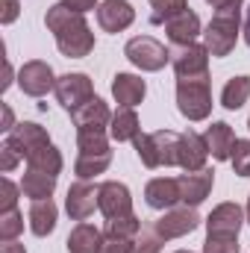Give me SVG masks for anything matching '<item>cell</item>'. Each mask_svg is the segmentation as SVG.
Listing matches in <instances>:
<instances>
[{"label":"cell","mask_w":250,"mask_h":253,"mask_svg":"<svg viewBox=\"0 0 250 253\" xmlns=\"http://www.w3.org/2000/svg\"><path fill=\"white\" fill-rule=\"evenodd\" d=\"M239 239H227V236H206L203 253H239Z\"/></svg>","instance_id":"obj_35"},{"label":"cell","mask_w":250,"mask_h":253,"mask_svg":"<svg viewBox=\"0 0 250 253\" xmlns=\"http://www.w3.org/2000/svg\"><path fill=\"white\" fill-rule=\"evenodd\" d=\"M177 253H191V251H177Z\"/></svg>","instance_id":"obj_46"},{"label":"cell","mask_w":250,"mask_h":253,"mask_svg":"<svg viewBox=\"0 0 250 253\" xmlns=\"http://www.w3.org/2000/svg\"><path fill=\"white\" fill-rule=\"evenodd\" d=\"M18 203V186L12 180H0V212H12Z\"/></svg>","instance_id":"obj_36"},{"label":"cell","mask_w":250,"mask_h":253,"mask_svg":"<svg viewBox=\"0 0 250 253\" xmlns=\"http://www.w3.org/2000/svg\"><path fill=\"white\" fill-rule=\"evenodd\" d=\"M0 253H27V248L18 245V242H3L0 245Z\"/></svg>","instance_id":"obj_42"},{"label":"cell","mask_w":250,"mask_h":253,"mask_svg":"<svg viewBox=\"0 0 250 253\" xmlns=\"http://www.w3.org/2000/svg\"><path fill=\"white\" fill-rule=\"evenodd\" d=\"M197 224H200V215L194 212V206H180V209H165V215L153 227L168 242V239H183L188 233H194Z\"/></svg>","instance_id":"obj_9"},{"label":"cell","mask_w":250,"mask_h":253,"mask_svg":"<svg viewBox=\"0 0 250 253\" xmlns=\"http://www.w3.org/2000/svg\"><path fill=\"white\" fill-rule=\"evenodd\" d=\"M124 56L135 68H141V71H162L165 65L171 62V53L165 50V44L156 42V39H150V36L129 39L124 47Z\"/></svg>","instance_id":"obj_5"},{"label":"cell","mask_w":250,"mask_h":253,"mask_svg":"<svg viewBox=\"0 0 250 253\" xmlns=\"http://www.w3.org/2000/svg\"><path fill=\"white\" fill-rule=\"evenodd\" d=\"M165 33H168V42H174V44H180V47H186V44H194V39L200 36V18H197V12H180V15H174L168 24H165Z\"/></svg>","instance_id":"obj_19"},{"label":"cell","mask_w":250,"mask_h":253,"mask_svg":"<svg viewBox=\"0 0 250 253\" xmlns=\"http://www.w3.org/2000/svg\"><path fill=\"white\" fill-rule=\"evenodd\" d=\"M177 109L188 121H203L212 112L209 77L203 80H177Z\"/></svg>","instance_id":"obj_4"},{"label":"cell","mask_w":250,"mask_h":253,"mask_svg":"<svg viewBox=\"0 0 250 253\" xmlns=\"http://www.w3.org/2000/svg\"><path fill=\"white\" fill-rule=\"evenodd\" d=\"M77 147H80V153H85V156L109 153V141H106V132H103V129H80V132H77Z\"/></svg>","instance_id":"obj_30"},{"label":"cell","mask_w":250,"mask_h":253,"mask_svg":"<svg viewBox=\"0 0 250 253\" xmlns=\"http://www.w3.org/2000/svg\"><path fill=\"white\" fill-rule=\"evenodd\" d=\"M248 97H250V77H233L221 91V106L236 112L248 103Z\"/></svg>","instance_id":"obj_26"},{"label":"cell","mask_w":250,"mask_h":253,"mask_svg":"<svg viewBox=\"0 0 250 253\" xmlns=\"http://www.w3.org/2000/svg\"><path fill=\"white\" fill-rule=\"evenodd\" d=\"M97 209L106 215V221L112 218H124V215H132V197H129V189L124 183H103L100 186V194H97Z\"/></svg>","instance_id":"obj_10"},{"label":"cell","mask_w":250,"mask_h":253,"mask_svg":"<svg viewBox=\"0 0 250 253\" xmlns=\"http://www.w3.org/2000/svg\"><path fill=\"white\" fill-rule=\"evenodd\" d=\"M242 3L245 0H230L221 9H215L203 39H206V50L212 56H230L236 42H239V21H242Z\"/></svg>","instance_id":"obj_2"},{"label":"cell","mask_w":250,"mask_h":253,"mask_svg":"<svg viewBox=\"0 0 250 253\" xmlns=\"http://www.w3.org/2000/svg\"><path fill=\"white\" fill-rule=\"evenodd\" d=\"M27 165H30V168H36V171L59 174V171H62V153H59L53 144H44V147H39V150L27 159Z\"/></svg>","instance_id":"obj_28"},{"label":"cell","mask_w":250,"mask_h":253,"mask_svg":"<svg viewBox=\"0 0 250 253\" xmlns=\"http://www.w3.org/2000/svg\"><path fill=\"white\" fill-rule=\"evenodd\" d=\"M112 94H115V100L121 106H138L144 100V94H147V85L135 74H118L112 80Z\"/></svg>","instance_id":"obj_21"},{"label":"cell","mask_w":250,"mask_h":253,"mask_svg":"<svg viewBox=\"0 0 250 253\" xmlns=\"http://www.w3.org/2000/svg\"><path fill=\"white\" fill-rule=\"evenodd\" d=\"M162 245H165V239L159 236V230H156V227H141V230H138V236L129 242L126 253H159V251H162Z\"/></svg>","instance_id":"obj_29"},{"label":"cell","mask_w":250,"mask_h":253,"mask_svg":"<svg viewBox=\"0 0 250 253\" xmlns=\"http://www.w3.org/2000/svg\"><path fill=\"white\" fill-rule=\"evenodd\" d=\"M97 194H100V186H91L88 180H80L68 189V197H65V209L74 221H85L94 206H97Z\"/></svg>","instance_id":"obj_13"},{"label":"cell","mask_w":250,"mask_h":253,"mask_svg":"<svg viewBox=\"0 0 250 253\" xmlns=\"http://www.w3.org/2000/svg\"><path fill=\"white\" fill-rule=\"evenodd\" d=\"M144 200L150 209H174L180 203V180L177 177H156L147 183Z\"/></svg>","instance_id":"obj_17"},{"label":"cell","mask_w":250,"mask_h":253,"mask_svg":"<svg viewBox=\"0 0 250 253\" xmlns=\"http://www.w3.org/2000/svg\"><path fill=\"white\" fill-rule=\"evenodd\" d=\"M248 126H250V121H248Z\"/></svg>","instance_id":"obj_47"},{"label":"cell","mask_w":250,"mask_h":253,"mask_svg":"<svg viewBox=\"0 0 250 253\" xmlns=\"http://www.w3.org/2000/svg\"><path fill=\"white\" fill-rule=\"evenodd\" d=\"M230 162H233V171L239 177H250V138H236Z\"/></svg>","instance_id":"obj_34"},{"label":"cell","mask_w":250,"mask_h":253,"mask_svg":"<svg viewBox=\"0 0 250 253\" xmlns=\"http://www.w3.org/2000/svg\"><path fill=\"white\" fill-rule=\"evenodd\" d=\"M56 189V174H47V171H36V168H27L24 180H21V191L33 200H47Z\"/></svg>","instance_id":"obj_23"},{"label":"cell","mask_w":250,"mask_h":253,"mask_svg":"<svg viewBox=\"0 0 250 253\" xmlns=\"http://www.w3.org/2000/svg\"><path fill=\"white\" fill-rule=\"evenodd\" d=\"M18 159H21V153H18L12 144H3V147H0V171H3V174H9V171L18 165Z\"/></svg>","instance_id":"obj_37"},{"label":"cell","mask_w":250,"mask_h":253,"mask_svg":"<svg viewBox=\"0 0 250 253\" xmlns=\"http://www.w3.org/2000/svg\"><path fill=\"white\" fill-rule=\"evenodd\" d=\"M180 135L174 129H156V132H138L132 138L138 159L147 168H168L177 165V153H180Z\"/></svg>","instance_id":"obj_3"},{"label":"cell","mask_w":250,"mask_h":253,"mask_svg":"<svg viewBox=\"0 0 250 253\" xmlns=\"http://www.w3.org/2000/svg\"><path fill=\"white\" fill-rule=\"evenodd\" d=\"M132 21H135V12L126 0H103L97 6V24L106 33H124Z\"/></svg>","instance_id":"obj_16"},{"label":"cell","mask_w":250,"mask_h":253,"mask_svg":"<svg viewBox=\"0 0 250 253\" xmlns=\"http://www.w3.org/2000/svg\"><path fill=\"white\" fill-rule=\"evenodd\" d=\"M245 42L250 44V6H248V18H245Z\"/></svg>","instance_id":"obj_43"},{"label":"cell","mask_w":250,"mask_h":253,"mask_svg":"<svg viewBox=\"0 0 250 253\" xmlns=\"http://www.w3.org/2000/svg\"><path fill=\"white\" fill-rule=\"evenodd\" d=\"M109 165H112V150H109V153H94V156L80 153V159H77L74 171H77V177H80V180H91V177L103 174Z\"/></svg>","instance_id":"obj_27"},{"label":"cell","mask_w":250,"mask_h":253,"mask_svg":"<svg viewBox=\"0 0 250 253\" xmlns=\"http://www.w3.org/2000/svg\"><path fill=\"white\" fill-rule=\"evenodd\" d=\"M206 159H209V144H206V138L203 135H197V132H183L180 135V153H177V165L183 168V171H203L206 168Z\"/></svg>","instance_id":"obj_14"},{"label":"cell","mask_w":250,"mask_h":253,"mask_svg":"<svg viewBox=\"0 0 250 253\" xmlns=\"http://www.w3.org/2000/svg\"><path fill=\"white\" fill-rule=\"evenodd\" d=\"M68 9H74V12H80V15H85L88 9H97V0H62Z\"/></svg>","instance_id":"obj_40"},{"label":"cell","mask_w":250,"mask_h":253,"mask_svg":"<svg viewBox=\"0 0 250 253\" xmlns=\"http://www.w3.org/2000/svg\"><path fill=\"white\" fill-rule=\"evenodd\" d=\"M109 132H112V138H115V141H132V138H135V135L141 132L135 109H132V106H121V109H118V112L112 115Z\"/></svg>","instance_id":"obj_25"},{"label":"cell","mask_w":250,"mask_h":253,"mask_svg":"<svg viewBox=\"0 0 250 253\" xmlns=\"http://www.w3.org/2000/svg\"><path fill=\"white\" fill-rule=\"evenodd\" d=\"M71 121L77 124V132L80 129H103L112 124V112L100 97H91L88 103H83L80 109L71 112Z\"/></svg>","instance_id":"obj_18"},{"label":"cell","mask_w":250,"mask_h":253,"mask_svg":"<svg viewBox=\"0 0 250 253\" xmlns=\"http://www.w3.org/2000/svg\"><path fill=\"white\" fill-rule=\"evenodd\" d=\"M18 85L30 97H44L50 88H56L53 68L47 62H42V59H30V62L21 65V71H18Z\"/></svg>","instance_id":"obj_6"},{"label":"cell","mask_w":250,"mask_h":253,"mask_svg":"<svg viewBox=\"0 0 250 253\" xmlns=\"http://www.w3.org/2000/svg\"><path fill=\"white\" fill-rule=\"evenodd\" d=\"M56 227V203L47 197V200H33L30 206V230L36 236H50Z\"/></svg>","instance_id":"obj_24"},{"label":"cell","mask_w":250,"mask_h":253,"mask_svg":"<svg viewBox=\"0 0 250 253\" xmlns=\"http://www.w3.org/2000/svg\"><path fill=\"white\" fill-rule=\"evenodd\" d=\"M0 24H12L15 18H18V12H21V6H18V0H0Z\"/></svg>","instance_id":"obj_39"},{"label":"cell","mask_w":250,"mask_h":253,"mask_svg":"<svg viewBox=\"0 0 250 253\" xmlns=\"http://www.w3.org/2000/svg\"><path fill=\"white\" fill-rule=\"evenodd\" d=\"M94 97V85L85 74H65L56 80V100L62 103L68 112L80 109L83 103H88Z\"/></svg>","instance_id":"obj_7"},{"label":"cell","mask_w":250,"mask_h":253,"mask_svg":"<svg viewBox=\"0 0 250 253\" xmlns=\"http://www.w3.org/2000/svg\"><path fill=\"white\" fill-rule=\"evenodd\" d=\"M150 9H153V15H150V21L153 24H168L174 15H180V12H186V0H150Z\"/></svg>","instance_id":"obj_31"},{"label":"cell","mask_w":250,"mask_h":253,"mask_svg":"<svg viewBox=\"0 0 250 253\" xmlns=\"http://www.w3.org/2000/svg\"><path fill=\"white\" fill-rule=\"evenodd\" d=\"M100 245H103L100 230L85 221H80L68 236V253H100Z\"/></svg>","instance_id":"obj_22"},{"label":"cell","mask_w":250,"mask_h":253,"mask_svg":"<svg viewBox=\"0 0 250 253\" xmlns=\"http://www.w3.org/2000/svg\"><path fill=\"white\" fill-rule=\"evenodd\" d=\"M47 30L56 36V47L62 50V56L68 59H83L94 50V33L85 24V18L74 9H68L65 3H56L47 9L44 15Z\"/></svg>","instance_id":"obj_1"},{"label":"cell","mask_w":250,"mask_h":253,"mask_svg":"<svg viewBox=\"0 0 250 253\" xmlns=\"http://www.w3.org/2000/svg\"><path fill=\"white\" fill-rule=\"evenodd\" d=\"M206 144H209V153L218 159V162H227L233 156V147H236V132L227 121H215V124L206 129Z\"/></svg>","instance_id":"obj_20"},{"label":"cell","mask_w":250,"mask_h":253,"mask_svg":"<svg viewBox=\"0 0 250 253\" xmlns=\"http://www.w3.org/2000/svg\"><path fill=\"white\" fill-rule=\"evenodd\" d=\"M177 180H180V203L197 206V203H203V200L209 197L212 183H215V171H209V168H203V171H188V174L177 177Z\"/></svg>","instance_id":"obj_15"},{"label":"cell","mask_w":250,"mask_h":253,"mask_svg":"<svg viewBox=\"0 0 250 253\" xmlns=\"http://www.w3.org/2000/svg\"><path fill=\"white\" fill-rule=\"evenodd\" d=\"M138 230H141V221L135 215H124V218L106 221V233L109 236H118V239H126V242H132L138 236Z\"/></svg>","instance_id":"obj_32"},{"label":"cell","mask_w":250,"mask_h":253,"mask_svg":"<svg viewBox=\"0 0 250 253\" xmlns=\"http://www.w3.org/2000/svg\"><path fill=\"white\" fill-rule=\"evenodd\" d=\"M245 224V212L239 203H221L212 209V215L206 218V230L209 236H227V239H239V230Z\"/></svg>","instance_id":"obj_12"},{"label":"cell","mask_w":250,"mask_h":253,"mask_svg":"<svg viewBox=\"0 0 250 253\" xmlns=\"http://www.w3.org/2000/svg\"><path fill=\"white\" fill-rule=\"evenodd\" d=\"M206 3H209V6H215V9H221V6H224V3H230V0H206Z\"/></svg>","instance_id":"obj_44"},{"label":"cell","mask_w":250,"mask_h":253,"mask_svg":"<svg viewBox=\"0 0 250 253\" xmlns=\"http://www.w3.org/2000/svg\"><path fill=\"white\" fill-rule=\"evenodd\" d=\"M6 144H12V147L21 153V159H30L39 147L50 144V135H47V129L42 124L24 121V124H15V129L6 135Z\"/></svg>","instance_id":"obj_11"},{"label":"cell","mask_w":250,"mask_h":253,"mask_svg":"<svg viewBox=\"0 0 250 253\" xmlns=\"http://www.w3.org/2000/svg\"><path fill=\"white\" fill-rule=\"evenodd\" d=\"M24 233V215L18 209L0 212V242H15Z\"/></svg>","instance_id":"obj_33"},{"label":"cell","mask_w":250,"mask_h":253,"mask_svg":"<svg viewBox=\"0 0 250 253\" xmlns=\"http://www.w3.org/2000/svg\"><path fill=\"white\" fill-rule=\"evenodd\" d=\"M177 80H203L209 77V50L206 44H186L174 53Z\"/></svg>","instance_id":"obj_8"},{"label":"cell","mask_w":250,"mask_h":253,"mask_svg":"<svg viewBox=\"0 0 250 253\" xmlns=\"http://www.w3.org/2000/svg\"><path fill=\"white\" fill-rule=\"evenodd\" d=\"M248 221H250V200H248Z\"/></svg>","instance_id":"obj_45"},{"label":"cell","mask_w":250,"mask_h":253,"mask_svg":"<svg viewBox=\"0 0 250 253\" xmlns=\"http://www.w3.org/2000/svg\"><path fill=\"white\" fill-rule=\"evenodd\" d=\"M0 129H6V132H12L15 129V115H12V109L9 106H3V126Z\"/></svg>","instance_id":"obj_41"},{"label":"cell","mask_w":250,"mask_h":253,"mask_svg":"<svg viewBox=\"0 0 250 253\" xmlns=\"http://www.w3.org/2000/svg\"><path fill=\"white\" fill-rule=\"evenodd\" d=\"M129 242L126 239H118V236H103V245H100V253H126Z\"/></svg>","instance_id":"obj_38"}]
</instances>
